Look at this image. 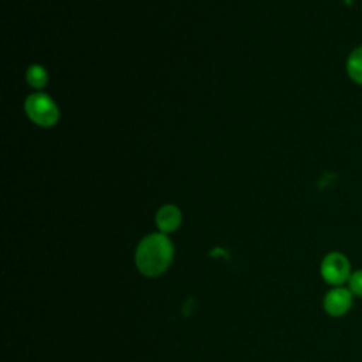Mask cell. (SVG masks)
<instances>
[{"label":"cell","mask_w":362,"mask_h":362,"mask_svg":"<svg viewBox=\"0 0 362 362\" xmlns=\"http://www.w3.org/2000/svg\"><path fill=\"white\" fill-rule=\"evenodd\" d=\"M352 303V293L348 288H334L327 293L324 298V308L331 315H342L345 314Z\"/></svg>","instance_id":"277c9868"},{"label":"cell","mask_w":362,"mask_h":362,"mask_svg":"<svg viewBox=\"0 0 362 362\" xmlns=\"http://www.w3.org/2000/svg\"><path fill=\"white\" fill-rule=\"evenodd\" d=\"M174 247L165 233L157 232L144 236L136 249V266L148 277L163 274L171 264Z\"/></svg>","instance_id":"6da1fadb"},{"label":"cell","mask_w":362,"mask_h":362,"mask_svg":"<svg viewBox=\"0 0 362 362\" xmlns=\"http://www.w3.org/2000/svg\"><path fill=\"white\" fill-rule=\"evenodd\" d=\"M182 221L181 211L175 205H164L156 214V225L161 233H170L180 228Z\"/></svg>","instance_id":"5b68a950"},{"label":"cell","mask_w":362,"mask_h":362,"mask_svg":"<svg viewBox=\"0 0 362 362\" xmlns=\"http://www.w3.org/2000/svg\"><path fill=\"white\" fill-rule=\"evenodd\" d=\"M24 109L27 116L38 126H54L59 119L55 102L45 93H33L25 99Z\"/></svg>","instance_id":"7a4b0ae2"},{"label":"cell","mask_w":362,"mask_h":362,"mask_svg":"<svg viewBox=\"0 0 362 362\" xmlns=\"http://www.w3.org/2000/svg\"><path fill=\"white\" fill-rule=\"evenodd\" d=\"M321 274L329 284H342L349 279V263L341 253H329L321 263Z\"/></svg>","instance_id":"3957f363"},{"label":"cell","mask_w":362,"mask_h":362,"mask_svg":"<svg viewBox=\"0 0 362 362\" xmlns=\"http://www.w3.org/2000/svg\"><path fill=\"white\" fill-rule=\"evenodd\" d=\"M25 78L30 86L35 89H41L48 81V74L45 68H42L41 65H31L25 72Z\"/></svg>","instance_id":"8992f818"},{"label":"cell","mask_w":362,"mask_h":362,"mask_svg":"<svg viewBox=\"0 0 362 362\" xmlns=\"http://www.w3.org/2000/svg\"><path fill=\"white\" fill-rule=\"evenodd\" d=\"M348 72L359 83H362V47L354 51L348 59Z\"/></svg>","instance_id":"52a82bcc"},{"label":"cell","mask_w":362,"mask_h":362,"mask_svg":"<svg viewBox=\"0 0 362 362\" xmlns=\"http://www.w3.org/2000/svg\"><path fill=\"white\" fill-rule=\"evenodd\" d=\"M349 290L354 294L362 296V270L349 276Z\"/></svg>","instance_id":"ba28073f"}]
</instances>
